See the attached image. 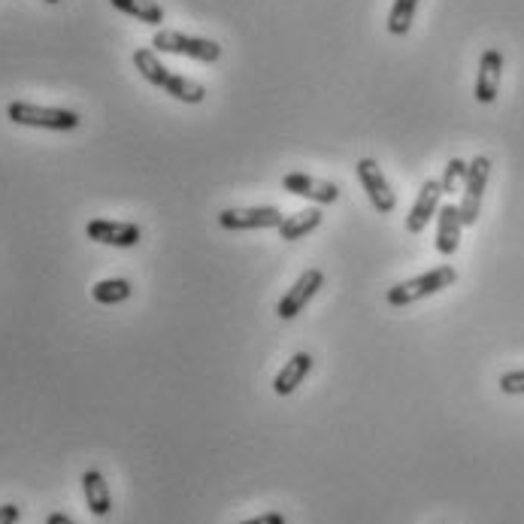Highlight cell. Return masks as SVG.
<instances>
[{
	"label": "cell",
	"instance_id": "cell-18",
	"mask_svg": "<svg viewBox=\"0 0 524 524\" xmlns=\"http://www.w3.org/2000/svg\"><path fill=\"white\" fill-rule=\"evenodd\" d=\"M418 4H422V0H394L388 22H385L391 37H406L409 34V28L415 22V13H418Z\"/></svg>",
	"mask_w": 524,
	"mask_h": 524
},
{
	"label": "cell",
	"instance_id": "cell-14",
	"mask_svg": "<svg viewBox=\"0 0 524 524\" xmlns=\"http://www.w3.org/2000/svg\"><path fill=\"white\" fill-rule=\"evenodd\" d=\"M312 355L309 352H297V355H291L288 361H285V367L276 373V379H273V391L279 394V397H288V394H294L300 385H303V379L312 373Z\"/></svg>",
	"mask_w": 524,
	"mask_h": 524
},
{
	"label": "cell",
	"instance_id": "cell-8",
	"mask_svg": "<svg viewBox=\"0 0 524 524\" xmlns=\"http://www.w3.org/2000/svg\"><path fill=\"white\" fill-rule=\"evenodd\" d=\"M355 173H358V182L364 185V191H367V197H370V203H373L376 213H382V216L394 213L397 194L391 191V185H388L382 167H379L373 158H361V161L355 164Z\"/></svg>",
	"mask_w": 524,
	"mask_h": 524
},
{
	"label": "cell",
	"instance_id": "cell-17",
	"mask_svg": "<svg viewBox=\"0 0 524 524\" xmlns=\"http://www.w3.org/2000/svg\"><path fill=\"white\" fill-rule=\"evenodd\" d=\"M110 4H113L119 13H125V16H131V19H137V22H143V25L158 28V25L164 22V7L155 4V0H110Z\"/></svg>",
	"mask_w": 524,
	"mask_h": 524
},
{
	"label": "cell",
	"instance_id": "cell-3",
	"mask_svg": "<svg viewBox=\"0 0 524 524\" xmlns=\"http://www.w3.org/2000/svg\"><path fill=\"white\" fill-rule=\"evenodd\" d=\"M7 119L13 125L25 128H40V131H76L82 125L79 113L73 110H58V107H37V103L13 100L7 107Z\"/></svg>",
	"mask_w": 524,
	"mask_h": 524
},
{
	"label": "cell",
	"instance_id": "cell-6",
	"mask_svg": "<svg viewBox=\"0 0 524 524\" xmlns=\"http://www.w3.org/2000/svg\"><path fill=\"white\" fill-rule=\"evenodd\" d=\"M282 213L276 206H246V209H222L219 225L225 231H267L282 225Z\"/></svg>",
	"mask_w": 524,
	"mask_h": 524
},
{
	"label": "cell",
	"instance_id": "cell-20",
	"mask_svg": "<svg viewBox=\"0 0 524 524\" xmlns=\"http://www.w3.org/2000/svg\"><path fill=\"white\" fill-rule=\"evenodd\" d=\"M467 161L464 158H452L449 164H446V170H443V179H440V185H443V194H458V188H464V179H467Z\"/></svg>",
	"mask_w": 524,
	"mask_h": 524
},
{
	"label": "cell",
	"instance_id": "cell-21",
	"mask_svg": "<svg viewBox=\"0 0 524 524\" xmlns=\"http://www.w3.org/2000/svg\"><path fill=\"white\" fill-rule=\"evenodd\" d=\"M497 385H500L503 394H512V397H515V394H524V370H509V373H503Z\"/></svg>",
	"mask_w": 524,
	"mask_h": 524
},
{
	"label": "cell",
	"instance_id": "cell-4",
	"mask_svg": "<svg viewBox=\"0 0 524 524\" xmlns=\"http://www.w3.org/2000/svg\"><path fill=\"white\" fill-rule=\"evenodd\" d=\"M152 49L155 52H167V55H182V58H194L203 64H216L222 58V46L216 40H203V37H188L182 31H155L152 37Z\"/></svg>",
	"mask_w": 524,
	"mask_h": 524
},
{
	"label": "cell",
	"instance_id": "cell-10",
	"mask_svg": "<svg viewBox=\"0 0 524 524\" xmlns=\"http://www.w3.org/2000/svg\"><path fill=\"white\" fill-rule=\"evenodd\" d=\"M440 197H443L440 179H428L422 185V191H418V197H415V203L409 209V216H406V231L409 234H422L431 225V219L440 213Z\"/></svg>",
	"mask_w": 524,
	"mask_h": 524
},
{
	"label": "cell",
	"instance_id": "cell-15",
	"mask_svg": "<svg viewBox=\"0 0 524 524\" xmlns=\"http://www.w3.org/2000/svg\"><path fill=\"white\" fill-rule=\"evenodd\" d=\"M82 491H85V503H88V512L103 518L113 512V494H110V485L103 479L100 470H85L82 473Z\"/></svg>",
	"mask_w": 524,
	"mask_h": 524
},
{
	"label": "cell",
	"instance_id": "cell-22",
	"mask_svg": "<svg viewBox=\"0 0 524 524\" xmlns=\"http://www.w3.org/2000/svg\"><path fill=\"white\" fill-rule=\"evenodd\" d=\"M19 518H22V506H16V503L0 506V524H19Z\"/></svg>",
	"mask_w": 524,
	"mask_h": 524
},
{
	"label": "cell",
	"instance_id": "cell-11",
	"mask_svg": "<svg viewBox=\"0 0 524 524\" xmlns=\"http://www.w3.org/2000/svg\"><path fill=\"white\" fill-rule=\"evenodd\" d=\"M282 188L288 194H297V197H306L312 203H337L340 197V188L334 182H325V179H316V176H309V173H288L282 176Z\"/></svg>",
	"mask_w": 524,
	"mask_h": 524
},
{
	"label": "cell",
	"instance_id": "cell-12",
	"mask_svg": "<svg viewBox=\"0 0 524 524\" xmlns=\"http://www.w3.org/2000/svg\"><path fill=\"white\" fill-rule=\"evenodd\" d=\"M500 79H503V52L500 49H485L479 58V70H476V100L479 103H494L497 91H500Z\"/></svg>",
	"mask_w": 524,
	"mask_h": 524
},
{
	"label": "cell",
	"instance_id": "cell-1",
	"mask_svg": "<svg viewBox=\"0 0 524 524\" xmlns=\"http://www.w3.org/2000/svg\"><path fill=\"white\" fill-rule=\"evenodd\" d=\"M134 67L140 70V76L146 82H152L155 88L167 91L179 103H203V97H206V88L200 82H194L188 76H179V73H170L161 64V58H158L155 49H137L134 52Z\"/></svg>",
	"mask_w": 524,
	"mask_h": 524
},
{
	"label": "cell",
	"instance_id": "cell-7",
	"mask_svg": "<svg viewBox=\"0 0 524 524\" xmlns=\"http://www.w3.org/2000/svg\"><path fill=\"white\" fill-rule=\"evenodd\" d=\"M325 285V273L322 270H316V267H309V270H303L300 273V279L288 288V294L279 300V306H276V316L282 319V322H291V319H297L300 312H303V306L319 294V288Z\"/></svg>",
	"mask_w": 524,
	"mask_h": 524
},
{
	"label": "cell",
	"instance_id": "cell-5",
	"mask_svg": "<svg viewBox=\"0 0 524 524\" xmlns=\"http://www.w3.org/2000/svg\"><path fill=\"white\" fill-rule=\"evenodd\" d=\"M491 179V158L488 155H476L467 167V179L461 188V203H458V213L464 228H473L482 216V197Z\"/></svg>",
	"mask_w": 524,
	"mask_h": 524
},
{
	"label": "cell",
	"instance_id": "cell-9",
	"mask_svg": "<svg viewBox=\"0 0 524 524\" xmlns=\"http://www.w3.org/2000/svg\"><path fill=\"white\" fill-rule=\"evenodd\" d=\"M85 237L100 246H116V249H134L143 240V228L137 222H110V219H94L85 225Z\"/></svg>",
	"mask_w": 524,
	"mask_h": 524
},
{
	"label": "cell",
	"instance_id": "cell-16",
	"mask_svg": "<svg viewBox=\"0 0 524 524\" xmlns=\"http://www.w3.org/2000/svg\"><path fill=\"white\" fill-rule=\"evenodd\" d=\"M322 222H325L322 209L312 206V209H300V213H294V216H285L282 225H279L276 231H279L282 240L294 243V240H303L306 234H312V231H316Z\"/></svg>",
	"mask_w": 524,
	"mask_h": 524
},
{
	"label": "cell",
	"instance_id": "cell-19",
	"mask_svg": "<svg viewBox=\"0 0 524 524\" xmlns=\"http://www.w3.org/2000/svg\"><path fill=\"white\" fill-rule=\"evenodd\" d=\"M131 294H134V288H131L128 279H100V282L91 288V300H94V303H103V306L125 303Z\"/></svg>",
	"mask_w": 524,
	"mask_h": 524
},
{
	"label": "cell",
	"instance_id": "cell-13",
	"mask_svg": "<svg viewBox=\"0 0 524 524\" xmlns=\"http://www.w3.org/2000/svg\"><path fill=\"white\" fill-rule=\"evenodd\" d=\"M461 231H464V222H461V213L455 203H443L440 213H437V252L443 258H452L461 246Z\"/></svg>",
	"mask_w": 524,
	"mask_h": 524
},
{
	"label": "cell",
	"instance_id": "cell-23",
	"mask_svg": "<svg viewBox=\"0 0 524 524\" xmlns=\"http://www.w3.org/2000/svg\"><path fill=\"white\" fill-rule=\"evenodd\" d=\"M240 524H288L282 512H264L258 518H249V521H240Z\"/></svg>",
	"mask_w": 524,
	"mask_h": 524
},
{
	"label": "cell",
	"instance_id": "cell-2",
	"mask_svg": "<svg viewBox=\"0 0 524 524\" xmlns=\"http://www.w3.org/2000/svg\"><path fill=\"white\" fill-rule=\"evenodd\" d=\"M455 279H458V270L452 264H440V267H434V270H428L422 276H412L406 282H397L394 288H388L385 300H388V306H397L400 309V306L418 303V300L434 297V294L452 288Z\"/></svg>",
	"mask_w": 524,
	"mask_h": 524
},
{
	"label": "cell",
	"instance_id": "cell-24",
	"mask_svg": "<svg viewBox=\"0 0 524 524\" xmlns=\"http://www.w3.org/2000/svg\"><path fill=\"white\" fill-rule=\"evenodd\" d=\"M46 524H76L70 515H64V512H49L46 515Z\"/></svg>",
	"mask_w": 524,
	"mask_h": 524
},
{
	"label": "cell",
	"instance_id": "cell-25",
	"mask_svg": "<svg viewBox=\"0 0 524 524\" xmlns=\"http://www.w3.org/2000/svg\"><path fill=\"white\" fill-rule=\"evenodd\" d=\"M46 4H61V0H46Z\"/></svg>",
	"mask_w": 524,
	"mask_h": 524
}]
</instances>
